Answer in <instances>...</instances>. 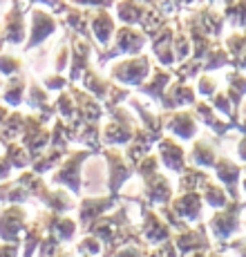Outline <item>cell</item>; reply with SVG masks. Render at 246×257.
<instances>
[{
  "mask_svg": "<svg viewBox=\"0 0 246 257\" xmlns=\"http://www.w3.org/2000/svg\"><path fill=\"white\" fill-rule=\"evenodd\" d=\"M54 29L52 18L45 16V14H36L34 16V41H43V36H47Z\"/></svg>",
  "mask_w": 246,
  "mask_h": 257,
  "instance_id": "1",
  "label": "cell"
}]
</instances>
